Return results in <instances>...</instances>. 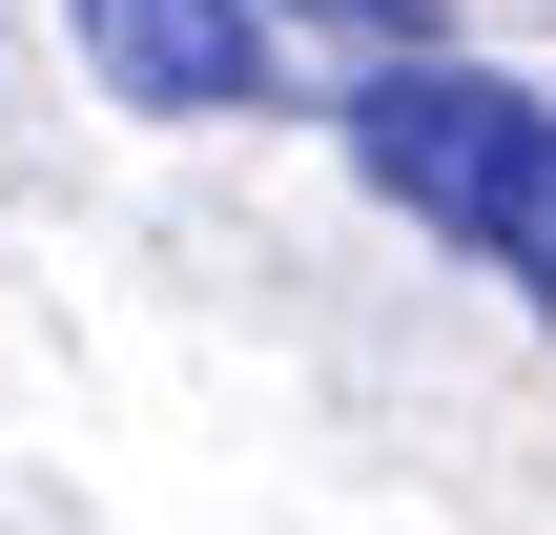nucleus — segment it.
Listing matches in <instances>:
<instances>
[{
  "instance_id": "7ed1b4c3",
  "label": "nucleus",
  "mask_w": 556,
  "mask_h": 535,
  "mask_svg": "<svg viewBox=\"0 0 556 535\" xmlns=\"http://www.w3.org/2000/svg\"><path fill=\"white\" fill-rule=\"evenodd\" d=\"M248 21H351L371 62H433V0H248Z\"/></svg>"
},
{
  "instance_id": "f03ea898",
  "label": "nucleus",
  "mask_w": 556,
  "mask_h": 535,
  "mask_svg": "<svg viewBox=\"0 0 556 535\" xmlns=\"http://www.w3.org/2000/svg\"><path fill=\"white\" fill-rule=\"evenodd\" d=\"M62 41H83L103 103H144V124H248V103H268V21H248V0H62Z\"/></svg>"
},
{
  "instance_id": "f257e3e1",
  "label": "nucleus",
  "mask_w": 556,
  "mask_h": 535,
  "mask_svg": "<svg viewBox=\"0 0 556 535\" xmlns=\"http://www.w3.org/2000/svg\"><path fill=\"white\" fill-rule=\"evenodd\" d=\"M330 124H351V165H371L413 227H454V247L556 330V103L536 82H495V62H371Z\"/></svg>"
}]
</instances>
